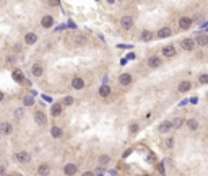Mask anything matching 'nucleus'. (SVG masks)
<instances>
[{
	"instance_id": "obj_1",
	"label": "nucleus",
	"mask_w": 208,
	"mask_h": 176,
	"mask_svg": "<svg viewBox=\"0 0 208 176\" xmlns=\"http://www.w3.org/2000/svg\"><path fill=\"white\" fill-rule=\"evenodd\" d=\"M180 47H182L184 51H194L195 49V41L190 38L182 39V41H180Z\"/></svg>"
},
{
	"instance_id": "obj_2",
	"label": "nucleus",
	"mask_w": 208,
	"mask_h": 176,
	"mask_svg": "<svg viewBox=\"0 0 208 176\" xmlns=\"http://www.w3.org/2000/svg\"><path fill=\"white\" fill-rule=\"evenodd\" d=\"M15 160L18 163H28L31 160V155H29L28 152H18L16 155H15Z\"/></svg>"
},
{
	"instance_id": "obj_3",
	"label": "nucleus",
	"mask_w": 208,
	"mask_h": 176,
	"mask_svg": "<svg viewBox=\"0 0 208 176\" xmlns=\"http://www.w3.org/2000/svg\"><path fill=\"white\" fill-rule=\"evenodd\" d=\"M120 25H122L124 29H130L132 26H133V18L132 16H122V20H120Z\"/></svg>"
},
{
	"instance_id": "obj_4",
	"label": "nucleus",
	"mask_w": 208,
	"mask_h": 176,
	"mask_svg": "<svg viewBox=\"0 0 208 176\" xmlns=\"http://www.w3.org/2000/svg\"><path fill=\"white\" fill-rule=\"evenodd\" d=\"M34 121L39 124V126H44V124L47 122V117H46V114H44L43 111H36L34 113Z\"/></svg>"
},
{
	"instance_id": "obj_5",
	"label": "nucleus",
	"mask_w": 208,
	"mask_h": 176,
	"mask_svg": "<svg viewBox=\"0 0 208 176\" xmlns=\"http://www.w3.org/2000/svg\"><path fill=\"white\" fill-rule=\"evenodd\" d=\"M77 171H78V168H77V165H73V163H68V165L64 166V173L67 176H73Z\"/></svg>"
},
{
	"instance_id": "obj_6",
	"label": "nucleus",
	"mask_w": 208,
	"mask_h": 176,
	"mask_svg": "<svg viewBox=\"0 0 208 176\" xmlns=\"http://www.w3.org/2000/svg\"><path fill=\"white\" fill-rule=\"evenodd\" d=\"M179 26H180V29H189L192 26V20L187 18V16H182L179 20Z\"/></svg>"
},
{
	"instance_id": "obj_7",
	"label": "nucleus",
	"mask_w": 208,
	"mask_h": 176,
	"mask_svg": "<svg viewBox=\"0 0 208 176\" xmlns=\"http://www.w3.org/2000/svg\"><path fill=\"white\" fill-rule=\"evenodd\" d=\"M159 65H161V59H159V57L153 56V57H150V59H148V67L150 69H158Z\"/></svg>"
},
{
	"instance_id": "obj_8",
	"label": "nucleus",
	"mask_w": 208,
	"mask_h": 176,
	"mask_svg": "<svg viewBox=\"0 0 208 176\" xmlns=\"http://www.w3.org/2000/svg\"><path fill=\"white\" fill-rule=\"evenodd\" d=\"M171 129H173V124H171V121H164V122H163L161 126L158 127V130L161 132V134H168Z\"/></svg>"
},
{
	"instance_id": "obj_9",
	"label": "nucleus",
	"mask_w": 208,
	"mask_h": 176,
	"mask_svg": "<svg viewBox=\"0 0 208 176\" xmlns=\"http://www.w3.org/2000/svg\"><path fill=\"white\" fill-rule=\"evenodd\" d=\"M11 124H8V122H2L0 124V135L2 134H5V135H8V134H11Z\"/></svg>"
},
{
	"instance_id": "obj_10",
	"label": "nucleus",
	"mask_w": 208,
	"mask_h": 176,
	"mask_svg": "<svg viewBox=\"0 0 208 176\" xmlns=\"http://www.w3.org/2000/svg\"><path fill=\"white\" fill-rule=\"evenodd\" d=\"M163 56H166V57L176 56V47L174 46H164L163 47Z\"/></svg>"
},
{
	"instance_id": "obj_11",
	"label": "nucleus",
	"mask_w": 208,
	"mask_h": 176,
	"mask_svg": "<svg viewBox=\"0 0 208 176\" xmlns=\"http://www.w3.org/2000/svg\"><path fill=\"white\" fill-rule=\"evenodd\" d=\"M72 87H73L75 90H81V88L85 87V82H83V78H80V77H75L73 80H72Z\"/></svg>"
},
{
	"instance_id": "obj_12",
	"label": "nucleus",
	"mask_w": 208,
	"mask_h": 176,
	"mask_svg": "<svg viewBox=\"0 0 208 176\" xmlns=\"http://www.w3.org/2000/svg\"><path fill=\"white\" fill-rule=\"evenodd\" d=\"M41 25H43L44 28H50V26L54 25V18L50 16V15H46V16H43V20H41Z\"/></svg>"
},
{
	"instance_id": "obj_13",
	"label": "nucleus",
	"mask_w": 208,
	"mask_h": 176,
	"mask_svg": "<svg viewBox=\"0 0 208 176\" xmlns=\"http://www.w3.org/2000/svg\"><path fill=\"white\" fill-rule=\"evenodd\" d=\"M38 173H39L41 176H47V175L50 173V166H49V165H46V163H43V165H39Z\"/></svg>"
},
{
	"instance_id": "obj_14",
	"label": "nucleus",
	"mask_w": 208,
	"mask_h": 176,
	"mask_svg": "<svg viewBox=\"0 0 208 176\" xmlns=\"http://www.w3.org/2000/svg\"><path fill=\"white\" fill-rule=\"evenodd\" d=\"M195 44H198V46H207L208 44V36L207 34H198L197 39H195Z\"/></svg>"
},
{
	"instance_id": "obj_15",
	"label": "nucleus",
	"mask_w": 208,
	"mask_h": 176,
	"mask_svg": "<svg viewBox=\"0 0 208 176\" xmlns=\"http://www.w3.org/2000/svg\"><path fill=\"white\" fill-rule=\"evenodd\" d=\"M31 74L34 75V77H41V75H43V65L34 64V65L31 67Z\"/></svg>"
},
{
	"instance_id": "obj_16",
	"label": "nucleus",
	"mask_w": 208,
	"mask_h": 176,
	"mask_svg": "<svg viewBox=\"0 0 208 176\" xmlns=\"http://www.w3.org/2000/svg\"><path fill=\"white\" fill-rule=\"evenodd\" d=\"M119 82H120L122 85H130V83H132V75H130V74H122V75L119 77Z\"/></svg>"
},
{
	"instance_id": "obj_17",
	"label": "nucleus",
	"mask_w": 208,
	"mask_h": 176,
	"mask_svg": "<svg viewBox=\"0 0 208 176\" xmlns=\"http://www.w3.org/2000/svg\"><path fill=\"white\" fill-rule=\"evenodd\" d=\"M156 36H158L159 39L169 38V36H171V29H169V28H161V29L158 31V34H156Z\"/></svg>"
},
{
	"instance_id": "obj_18",
	"label": "nucleus",
	"mask_w": 208,
	"mask_h": 176,
	"mask_svg": "<svg viewBox=\"0 0 208 176\" xmlns=\"http://www.w3.org/2000/svg\"><path fill=\"white\" fill-rule=\"evenodd\" d=\"M36 41H38V36H36L34 33H28V34L25 36V42H26V44H34Z\"/></svg>"
},
{
	"instance_id": "obj_19",
	"label": "nucleus",
	"mask_w": 208,
	"mask_h": 176,
	"mask_svg": "<svg viewBox=\"0 0 208 176\" xmlns=\"http://www.w3.org/2000/svg\"><path fill=\"white\" fill-rule=\"evenodd\" d=\"M13 80L15 82H25V75H23V72L20 70V69L13 70Z\"/></svg>"
},
{
	"instance_id": "obj_20",
	"label": "nucleus",
	"mask_w": 208,
	"mask_h": 176,
	"mask_svg": "<svg viewBox=\"0 0 208 176\" xmlns=\"http://www.w3.org/2000/svg\"><path fill=\"white\" fill-rule=\"evenodd\" d=\"M190 87H192L190 82H180V83H179V92L180 93H185V92H189V90H190Z\"/></svg>"
},
{
	"instance_id": "obj_21",
	"label": "nucleus",
	"mask_w": 208,
	"mask_h": 176,
	"mask_svg": "<svg viewBox=\"0 0 208 176\" xmlns=\"http://www.w3.org/2000/svg\"><path fill=\"white\" fill-rule=\"evenodd\" d=\"M155 38V34H153L151 31H148V29H145L143 33H141V39H143L145 42H148V41H151V39Z\"/></svg>"
},
{
	"instance_id": "obj_22",
	"label": "nucleus",
	"mask_w": 208,
	"mask_h": 176,
	"mask_svg": "<svg viewBox=\"0 0 208 176\" xmlns=\"http://www.w3.org/2000/svg\"><path fill=\"white\" fill-rule=\"evenodd\" d=\"M50 113H52V116H60L62 114V104H54L52 108H50Z\"/></svg>"
},
{
	"instance_id": "obj_23",
	"label": "nucleus",
	"mask_w": 208,
	"mask_h": 176,
	"mask_svg": "<svg viewBox=\"0 0 208 176\" xmlns=\"http://www.w3.org/2000/svg\"><path fill=\"white\" fill-rule=\"evenodd\" d=\"M99 95L102 96V98H106V96L111 95V88L107 87V85H102L101 88H99Z\"/></svg>"
},
{
	"instance_id": "obj_24",
	"label": "nucleus",
	"mask_w": 208,
	"mask_h": 176,
	"mask_svg": "<svg viewBox=\"0 0 208 176\" xmlns=\"http://www.w3.org/2000/svg\"><path fill=\"white\" fill-rule=\"evenodd\" d=\"M50 135H52L54 139H60L62 137V129H60V127H52V129H50Z\"/></svg>"
},
{
	"instance_id": "obj_25",
	"label": "nucleus",
	"mask_w": 208,
	"mask_h": 176,
	"mask_svg": "<svg viewBox=\"0 0 208 176\" xmlns=\"http://www.w3.org/2000/svg\"><path fill=\"white\" fill-rule=\"evenodd\" d=\"M171 124H173L174 129H180V127H182V124H184V119H180V117H176V119H174Z\"/></svg>"
},
{
	"instance_id": "obj_26",
	"label": "nucleus",
	"mask_w": 208,
	"mask_h": 176,
	"mask_svg": "<svg viewBox=\"0 0 208 176\" xmlns=\"http://www.w3.org/2000/svg\"><path fill=\"white\" fill-rule=\"evenodd\" d=\"M75 42H77V44H80V46H81V44H85V42H86L85 34H77V36H75Z\"/></svg>"
},
{
	"instance_id": "obj_27",
	"label": "nucleus",
	"mask_w": 208,
	"mask_h": 176,
	"mask_svg": "<svg viewBox=\"0 0 208 176\" xmlns=\"http://www.w3.org/2000/svg\"><path fill=\"white\" fill-rule=\"evenodd\" d=\"M187 126H189V129H190V130H195L198 127V122L195 119H189V121H187Z\"/></svg>"
},
{
	"instance_id": "obj_28",
	"label": "nucleus",
	"mask_w": 208,
	"mask_h": 176,
	"mask_svg": "<svg viewBox=\"0 0 208 176\" xmlns=\"http://www.w3.org/2000/svg\"><path fill=\"white\" fill-rule=\"evenodd\" d=\"M23 103H25V106H33L34 104V98H33V96H25Z\"/></svg>"
},
{
	"instance_id": "obj_29",
	"label": "nucleus",
	"mask_w": 208,
	"mask_h": 176,
	"mask_svg": "<svg viewBox=\"0 0 208 176\" xmlns=\"http://www.w3.org/2000/svg\"><path fill=\"white\" fill-rule=\"evenodd\" d=\"M109 162H111L109 155H101V157H99V163H101V165H107Z\"/></svg>"
},
{
	"instance_id": "obj_30",
	"label": "nucleus",
	"mask_w": 208,
	"mask_h": 176,
	"mask_svg": "<svg viewBox=\"0 0 208 176\" xmlns=\"http://www.w3.org/2000/svg\"><path fill=\"white\" fill-rule=\"evenodd\" d=\"M198 82H200V83H203V85L208 83V75L207 74H202L200 77H198Z\"/></svg>"
},
{
	"instance_id": "obj_31",
	"label": "nucleus",
	"mask_w": 208,
	"mask_h": 176,
	"mask_svg": "<svg viewBox=\"0 0 208 176\" xmlns=\"http://www.w3.org/2000/svg\"><path fill=\"white\" fill-rule=\"evenodd\" d=\"M72 103H73V98H72V96H67V98H64V104H65V106H70Z\"/></svg>"
},
{
	"instance_id": "obj_32",
	"label": "nucleus",
	"mask_w": 208,
	"mask_h": 176,
	"mask_svg": "<svg viewBox=\"0 0 208 176\" xmlns=\"http://www.w3.org/2000/svg\"><path fill=\"white\" fill-rule=\"evenodd\" d=\"M47 2H49L50 7H57V5L60 4V0H47Z\"/></svg>"
},
{
	"instance_id": "obj_33",
	"label": "nucleus",
	"mask_w": 208,
	"mask_h": 176,
	"mask_svg": "<svg viewBox=\"0 0 208 176\" xmlns=\"http://www.w3.org/2000/svg\"><path fill=\"white\" fill-rule=\"evenodd\" d=\"M137 130H138V126H137V124H132V126H130V132H137Z\"/></svg>"
},
{
	"instance_id": "obj_34",
	"label": "nucleus",
	"mask_w": 208,
	"mask_h": 176,
	"mask_svg": "<svg viewBox=\"0 0 208 176\" xmlns=\"http://www.w3.org/2000/svg\"><path fill=\"white\" fill-rule=\"evenodd\" d=\"M173 144H174L173 139H168V140H166V147H173Z\"/></svg>"
},
{
	"instance_id": "obj_35",
	"label": "nucleus",
	"mask_w": 208,
	"mask_h": 176,
	"mask_svg": "<svg viewBox=\"0 0 208 176\" xmlns=\"http://www.w3.org/2000/svg\"><path fill=\"white\" fill-rule=\"evenodd\" d=\"M81 176H94V175H93L91 171H86V173H83V175H81Z\"/></svg>"
},
{
	"instance_id": "obj_36",
	"label": "nucleus",
	"mask_w": 208,
	"mask_h": 176,
	"mask_svg": "<svg viewBox=\"0 0 208 176\" xmlns=\"http://www.w3.org/2000/svg\"><path fill=\"white\" fill-rule=\"evenodd\" d=\"M2 99H4V95H2V92H0V101H2Z\"/></svg>"
},
{
	"instance_id": "obj_37",
	"label": "nucleus",
	"mask_w": 208,
	"mask_h": 176,
	"mask_svg": "<svg viewBox=\"0 0 208 176\" xmlns=\"http://www.w3.org/2000/svg\"><path fill=\"white\" fill-rule=\"evenodd\" d=\"M2 171H4V166H0V173H2Z\"/></svg>"
},
{
	"instance_id": "obj_38",
	"label": "nucleus",
	"mask_w": 208,
	"mask_h": 176,
	"mask_svg": "<svg viewBox=\"0 0 208 176\" xmlns=\"http://www.w3.org/2000/svg\"><path fill=\"white\" fill-rule=\"evenodd\" d=\"M207 98H208V95H207Z\"/></svg>"
}]
</instances>
